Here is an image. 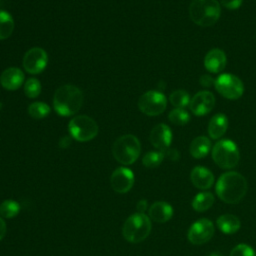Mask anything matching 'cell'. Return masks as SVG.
Masks as SVG:
<instances>
[{
    "label": "cell",
    "mask_w": 256,
    "mask_h": 256,
    "mask_svg": "<svg viewBox=\"0 0 256 256\" xmlns=\"http://www.w3.org/2000/svg\"><path fill=\"white\" fill-rule=\"evenodd\" d=\"M248 190L246 178L235 171L223 173L217 180L215 191L220 200L228 204L240 202Z\"/></svg>",
    "instance_id": "6da1fadb"
},
{
    "label": "cell",
    "mask_w": 256,
    "mask_h": 256,
    "mask_svg": "<svg viewBox=\"0 0 256 256\" xmlns=\"http://www.w3.org/2000/svg\"><path fill=\"white\" fill-rule=\"evenodd\" d=\"M82 91L72 84H65L57 88L53 96L54 110L61 116L76 114L83 105Z\"/></svg>",
    "instance_id": "7a4b0ae2"
},
{
    "label": "cell",
    "mask_w": 256,
    "mask_h": 256,
    "mask_svg": "<svg viewBox=\"0 0 256 256\" xmlns=\"http://www.w3.org/2000/svg\"><path fill=\"white\" fill-rule=\"evenodd\" d=\"M220 15L221 6L218 0H192L190 3V19L198 26H212L218 21Z\"/></svg>",
    "instance_id": "3957f363"
},
{
    "label": "cell",
    "mask_w": 256,
    "mask_h": 256,
    "mask_svg": "<svg viewBox=\"0 0 256 256\" xmlns=\"http://www.w3.org/2000/svg\"><path fill=\"white\" fill-rule=\"evenodd\" d=\"M152 229L151 219L145 213L130 215L122 226V235L130 243H139L145 240Z\"/></svg>",
    "instance_id": "277c9868"
},
{
    "label": "cell",
    "mask_w": 256,
    "mask_h": 256,
    "mask_svg": "<svg viewBox=\"0 0 256 256\" xmlns=\"http://www.w3.org/2000/svg\"><path fill=\"white\" fill-rule=\"evenodd\" d=\"M141 144L138 138L132 134L120 136L112 146L113 157L122 165H131L139 157Z\"/></svg>",
    "instance_id": "5b68a950"
},
{
    "label": "cell",
    "mask_w": 256,
    "mask_h": 256,
    "mask_svg": "<svg viewBox=\"0 0 256 256\" xmlns=\"http://www.w3.org/2000/svg\"><path fill=\"white\" fill-rule=\"evenodd\" d=\"M212 158L215 164L220 168L232 169L239 163V149L233 141L229 139H222L217 141L213 146Z\"/></svg>",
    "instance_id": "8992f818"
},
{
    "label": "cell",
    "mask_w": 256,
    "mask_h": 256,
    "mask_svg": "<svg viewBox=\"0 0 256 256\" xmlns=\"http://www.w3.org/2000/svg\"><path fill=\"white\" fill-rule=\"evenodd\" d=\"M68 129L71 137L79 142L94 139L99 130L96 121L87 115L74 116L68 124Z\"/></svg>",
    "instance_id": "52a82bcc"
},
{
    "label": "cell",
    "mask_w": 256,
    "mask_h": 256,
    "mask_svg": "<svg viewBox=\"0 0 256 256\" xmlns=\"http://www.w3.org/2000/svg\"><path fill=\"white\" fill-rule=\"evenodd\" d=\"M217 92L226 99L236 100L243 95L244 85L235 75L224 73L215 79L214 83Z\"/></svg>",
    "instance_id": "ba28073f"
},
{
    "label": "cell",
    "mask_w": 256,
    "mask_h": 256,
    "mask_svg": "<svg viewBox=\"0 0 256 256\" xmlns=\"http://www.w3.org/2000/svg\"><path fill=\"white\" fill-rule=\"evenodd\" d=\"M167 106L165 95L159 91L150 90L145 92L138 100L139 110L147 116H157L163 113Z\"/></svg>",
    "instance_id": "9c48e42d"
},
{
    "label": "cell",
    "mask_w": 256,
    "mask_h": 256,
    "mask_svg": "<svg viewBox=\"0 0 256 256\" xmlns=\"http://www.w3.org/2000/svg\"><path fill=\"white\" fill-rule=\"evenodd\" d=\"M215 226L207 218H201L195 221L189 228L187 238L194 245H202L208 242L214 235Z\"/></svg>",
    "instance_id": "30bf717a"
},
{
    "label": "cell",
    "mask_w": 256,
    "mask_h": 256,
    "mask_svg": "<svg viewBox=\"0 0 256 256\" xmlns=\"http://www.w3.org/2000/svg\"><path fill=\"white\" fill-rule=\"evenodd\" d=\"M48 55L46 51L40 47L29 49L23 57V67L30 74H39L47 66Z\"/></svg>",
    "instance_id": "8fae6325"
},
{
    "label": "cell",
    "mask_w": 256,
    "mask_h": 256,
    "mask_svg": "<svg viewBox=\"0 0 256 256\" xmlns=\"http://www.w3.org/2000/svg\"><path fill=\"white\" fill-rule=\"evenodd\" d=\"M110 184L115 192L127 193L133 187L134 174L129 168L118 167L111 174Z\"/></svg>",
    "instance_id": "7c38bea8"
},
{
    "label": "cell",
    "mask_w": 256,
    "mask_h": 256,
    "mask_svg": "<svg viewBox=\"0 0 256 256\" xmlns=\"http://www.w3.org/2000/svg\"><path fill=\"white\" fill-rule=\"evenodd\" d=\"M215 106V97L209 91L197 92L190 99L189 108L195 116H204L208 114Z\"/></svg>",
    "instance_id": "4fadbf2b"
},
{
    "label": "cell",
    "mask_w": 256,
    "mask_h": 256,
    "mask_svg": "<svg viewBox=\"0 0 256 256\" xmlns=\"http://www.w3.org/2000/svg\"><path fill=\"white\" fill-rule=\"evenodd\" d=\"M149 139L151 144L158 149V151H165L170 147L172 141V133L166 124L156 125L150 132Z\"/></svg>",
    "instance_id": "5bb4252c"
},
{
    "label": "cell",
    "mask_w": 256,
    "mask_h": 256,
    "mask_svg": "<svg viewBox=\"0 0 256 256\" xmlns=\"http://www.w3.org/2000/svg\"><path fill=\"white\" fill-rule=\"evenodd\" d=\"M24 82V73L17 67H9L0 75V84L6 90H17Z\"/></svg>",
    "instance_id": "9a60e30c"
},
{
    "label": "cell",
    "mask_w": 256,
    "mask_h": 256,
    "mask_svg": "<svg viewBox=\"0 0 256 256\" xmlns=\"http://www.w3.org/2000/svg\"><path fill=\"white\" fill-rule=\"evenodd\" d=\"M190 180L196 188L207 190L214 184V175L206 167L196 166L190 173Z\"/></svg>",
    "instance_id": "2e32d148"
},
{
    "label": "cell",
    "mask_w": 256,
    "mask_h": 256,
    "mask_svg": "<svg viewBox=\"0 0 256 256\" xmlns=\"http://www.w3.org/2000/svg\"><path fill=\"white\" fill-rule=\"evenodd\" d=\"M226 61L227 58L224 51L219 48H213L205 55L204 66L210 73H219L224 70Z\"/></svg>",
    "instance_id": "e0dca14e"
},
{
    "label": "cell",
    "mask_w": 256,
    "mask_h": 256,
    "mask_svg": "<svg viewBox=\"0 0 256 256\" xmlns=\"http://www.w3.org/2000/svg\"><path fill=\"white\" fill-rule=\"evenodd\" d=\"M149 218L157 223H165L173 216L172 206L165 201H156L148 209Z\"/></svg>",
    "instance_id": "ac0fdd59"
},
{
    "label": "cell",
    "mask_w": 256,
    "mask_h": 256,
    "mask_svg": "<svg viewBox=\"0 0 256 256\" xmlns=\"http://www.w3.org/2000/svg\"><path fill=\"white\" fill-rule=\"evenodd\" d=\"M227 128H228L227 117L222 113H218V114H215L210 119L207 130H208L209 136L212 139H219L225 134Z\"/></svg>",
    "instance_id": "d6986e66"
},
{
    "label": "cell",
    "mask_w": 256,
    "mask_h": 256,
    "mask_svg": "<svg viewBox=\"0 0 256 256\" xmlns=\"http://www.w3.org/2000/svg\"><path fill=\"white\" fill-rule=\"evenodd\" d=\"M216 225L224 234H234L240 229L241 222L240 219L233 214H223L217 218Z\"/></svg>",
    "instance_id": "ffe728a7"
},
{
    "label": "cell",
    "mask_w": 256,
    "mask_h": 256,
    "mask_svg": "<svg viewBox=\"0 0 256 256\" xmlns=\"http://www.w3.org/2000/svg\"><path fill=\"white\" fill-rule=\"evenodd\" d=\"M211 149V142L206 136H198L192 140L189 152L190 155L196 159L204 158L208 155Z\"/></svg>",
    "instance_id": "44dd1931"
},
{
    "label": "cell",
    "mask_w": 256,
    "mask_h": 256,
    "mask_svg": "<svg viewBox=\"0 0 256 256\" xmlns=\"http://www.w3.org/2000/svg\"><path fill=\"white\" fill-rule=\"evenodd\" d=\"M214 200V195L211 192H199L192 200V208L197 212H205L212 207Z\"/></svg>",
    "instance_id": "7402d4cb"
},
{
    "label": "cell",
    "mask_w": 256,
    "mask_h": 256,
    "mask_svg": "<svg viewBox=\"0 0 256 256\" xmlns=\"http://www.w3.org/2000/svg\"><path fill=\"white\" fill-rule=\"evenodd\" d=\"M14 30V21L12 16L3 10H0V40L7 39Z\"/></svg>",
    "instance_id": "603a6c76"
},
{
    "label": "cell",
    "mask_w": 256,
    "mask_h": 256,
    "mask_svg": "<svg viewBox=\"0 0 256 256\" xmlns=\"http://www.w3.org/2000/svg\"><path fill=\"white\" fill-rule=\"evenodd\" d=\"M19 211H20L19 203L12 199H7L0 204V216L3 218H7V219L14 218L15 216L18 215Z\"/></svg>",
    "instance_id": "cb8c5ba5"
},
{
    "label": "cell",
    "mask_w": 256,
    "mask_h": 256,
    "mask_svg": "<svg viewBox=\"0 0 256 256\" xmlns=\"http://www.w3.org/2000/svg\"><path fill=\"white\" fill-rule=\"evenodd\" d=\"M50 107L43 102H33L28 106V114L34 119H42L49 115Z\"/></svg>",
    "instance_id": "d4e9b609"
},
{
    "label": "cell",
    "mask_w": 256,
    "mask_h": 256,
    "mask_svg": "<svg viewBox=\"0 0 256 256\" xmlns=\"http://www.w3.org/2000/svg\"><path fill=\"white\" fill-rule=\"evenodd\" d=\"M169 101L175 108H184L189 105L190 96L185 90H176L170 94Z\"/></svg>",
    "instance_id": "484cf974"
},
{
    "label": "cell",
    "mask_w": 256,
    "mask_h": 256,
    "mask_svg": "<svg viewBox=\"0 0 256 256\" xmlns=\"http://www.w3.org/2000/svg\"><path fill=\"white\" fill-rule=\"evenodd\" d=\"M164 158L162 151H149L143 156L142 164L147 168H156L162 163Z\"/></svg>",
    "instance_id": "4316f807"
},
{
    "label": "cell",
    "mask_w": 256,
    "mask_h": 256,
    "mask_svg": "<svg viewBox=\"0 0 256 256\" xmlns=\"http://www.w3.org/2000/svg\"><path fill=\"white\" fill-rule=\"evenodd\" d=\"M169 121L177 126H183L188 123L190 116L186 110L183 108H174L173 110L170 111L168 115Z\"/></svg>",
    "instance_id": "83f0119b"
},
{
    "label": "cell",
    "mask_w": 256,
    "mask_h": 256,
    "mask_svg": "<svg viewBox=\"0 0 256 256\" xmlns=\"http://www.w3.org/2000/svg\"><path fill=\"white\" fill-rule=\"evenodd\" d=\"M24 93L28 98H36L41 93V84L36 78H29L24 84Z\"/></svg>",
    "instance_id": "f1b7e54d"
},
{
    "label": "cell",
    "mask_w": 256,
    "mask_h": 256,
    "mask_svg": "<svg viewBox=\"0 0 256 256\" xmlns=\"http://www.w3.org/2000/svg\"><path fill=\"white\" fill-rule=\"evenodd\" d=\"M230 256H256V252L251 246L241 243L231 250Z\"/></svg>",
    "instance_id": "f546056e"
},
{
    "label": "cell",
    "mask_w": 256,
    "mask_h": 256,
    "mask_svg": "<svg viewBox=\"0 0 256 256\" xmlns=\"http://www.w3.org/2000/svg\"><path fill=\"white\" fill-rule=\"evenodd\" d=\"M243 0H221V5L227 9L234 10L239 8L242 5Z\"/></svg>",
    "instance_id": "4dcf8cb0"
},
{
    "label": "cell",
    "mask_w": 256,
    "mask_h": 256,
    "mask_svg": "<svg viewBox=\"0 0 256 256\" xmlns=\"http://www.w3.org/2000/svg\"><path fill=\"white\" fill-rule=\"evenodd\" d=\"M163 154H164V157H166L172 161H178L180 158V154H179L178 150L172 149V148L166 149L165 151H163Z\"/></svg>",
    "instance_id": "1f68e13d"
},
{
    "label": "cell",
    "mask_w": 256,
    "mask_h": 256,
    "mask_svg": "<svg viewBox=\"0 0 256 256\" xmlns=\"http://www.w3.org/2000/svg\"><path fill=\"white\" fill-rule=\"evenodd\" d=\"M199 82L200 84L203 86V87H211L214 83H215V79H213L210 75H202L199 79Z\"/></svg>",
    "instance_id": "d6a6232c"
},
{
    "label": "cell",
    "mask_w": 256,
    "mask_h": 256,
    "mask_svg": "<svg viewBox=\"0 0 256 256\" xmlns=\"http://www.w3.org/2000/svg\"><path fill=\"white\" fill-rule=\"evenodd\" d=\"M147 209H148V202L146 199H140L136 203V210L138 213H145Z\"/></svg>",
    "instance_id": "836d02e7"
},
{
    "label": "cell",
    "mask_w": 256,
    "mask_h": 256,
    "mask_svg": "<svg viewBox=\"0 0 256 256\" xmlns=\"http://www.w3.org/2000/svg\"><path fill=\"white\" fill-rule=\"evenodd\" d=\"M70 144H71V138L68 137V136L62 137L59 141V146L61 148H67V147L70 146Z\"/></svg>",
    "instance_id": "e575fe53"
},
{
    "label": "cell",
    "mask_w": 256,
    "mask_h": 256,
    "mask_svg": "<svg viewBox=\"0 0 256 256\" xmlns=\"http://www.w3.org/2000/svg\"><path fill=\"white\" fill-rule=\"evenodd\" d=\"M6 230H7L6 223H5L4 219H3V217L0 216V241L4 238V236L6 234Z\"/></svg>",
    "instance_id": "d590c367"
},
{
    "label": "cell",
    "mask_w": 256,
    "mask_h": 256,
    "mask_svg": "<svg viewBox=\"0 0 256 256\" xmlns=\"http://www.w3.org/2000/svg\"><path fill=\"white\" fill-rule=\"evenodd\" d=\"M209 256H223L220 252H213V253H211Z\"/></svg>",
    "instance_id": "8d00e7d4"
},
{
    "label": "cell",
    "mask_w": 256,
    "mask_h": 256,
    "mask_svg": "<svg viewBox=\"0 0 256 256\" xmlns=\"http://www.w3.org/2000/svg\"><path fill=\"white\" fill-rule=\"evenodd\" d=\"M1 108H2V103L0 102V109H1Z\"/></svg>",
    "instance_id": "74e56055"
}]
</instances>
